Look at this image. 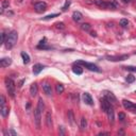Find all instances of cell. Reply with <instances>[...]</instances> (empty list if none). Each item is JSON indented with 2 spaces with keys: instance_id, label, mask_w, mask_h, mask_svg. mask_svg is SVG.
<instances>
[{
  "instance_id": "6da1fadb",
  "label": "cell",
  "mask_w": 136,
  "mask_h": 136,
  "mask_svg": "<svg viewBox=\"0 0 136 136\" xmlns=\"http://www.w3.org/2000/svg\"><path fill=\"white\" fill-rule=\"evenodd\" d=\"M17 40H18V34L15 30L11 31L10 33L6 35V40H5V48L6 49H12L13 47L15 46V44L17 43Z\"/></svg>"
},
{
  "instance_id": "7a4b0ae2",
  "label": "cell",
  "mask_w": 136,
  "mask_h": 136,
  "mask_svg": "<svg viewBox=\"0 0 136 136\" xmlns=\"http://www.w3.org/2000/svg\"><path fill=\"white\" fill-rule=\"evenodd\" d=\"M5 85H6V89H8V93L9 95L12 97V98H14L15 97V83L12 79H9V78H6L5 79Z\"/></svg>"
},
{
  "instance_id": "3957f363",
  "label": "cell",
  "mask_w": 136,
  "mask_h": 136,
  "mask_svg": "<svg viewBox=\"0 0 136 136\" xmlns=\"http://www.w3.org/2000/svg\"><path fill=\"white\" fill-rule=\"evenodd\" d=\"M76 64H78V65H83V66H85L87 69L92 70V71H96V72H100V71H101L100 68L97 65H95V64H93V63H87V62H84V61L79 60V61L76 62Z\"/></svg>"
},
{
  "instance_id": "277c9868",
  "label": "cell",
  "mask_w": 136,
  "mask_h": 136,
  "mask_svg": "<svg viewBox=\"0 0 136 136\" xmlns=\"http://www.w3.org/2000/svg\"><path fill=\"white\" fill-rule=\"evenodd\" d=\"M34 121H35V126L37 130H41L42 127V111L38 107L35 108L34 111Z\"/></svg>"
},
{
  "instance_id": "5b68a950",
  "label": "cell",
  "mask_w": 136,
  "mask_h": 136,
  "mask_svg": "<svg viewBox=\"0 0 136 136\" xmlns=\"http://www.w3.org/2000/svg\"><path fill=\"white\" fill-rule=\"evenodd\" d=\"M103 94H104V97L105 98L112 103L113 105H117L118 104V100H117V98L115 97V95L112 93V92H108V90H104L103 92Z\"/></svg>"
},
{
  "instance_id": "8992f818",
  "label": "cell",
  "mask_w": 136,
  "mask_h": 136,
  "mask_svg": "<svg viewBox=\"0 0 136 136\" xmlns=\"http://www.w3.org/2000/svg\"><path fill=\"white\" fill-rule=\"evenodd\" d=\"M95 3L102 9H115L116 8V4H114L112 2H104V1H102V0H96Z\"/></svg>"
},
{
  "instance_id": "52a82bcc",
  "label": "cell",
  "mask_w": 136,
  "mask_h": 136,
  "mask_svg": "<svg viewBox=\"0 0 136 136\" xmlns=\"http://www.w3.org/2000/svg\"><path fill=\"white\" fill-rule=\"evenodd\" d=\"M34 10L37 13H44L47 10V3L44 1H38L34 4Z\"/></svg>"
},
{
  "instance_id": "ba28073f",
  "label": "cell",
  "mask_w": 136,
  "mask_h": 136,
  "mask_svg": "<svg viewBox=\"0 0 136 136\" xmlns=\"http://www.w3.org/2000/svg\"><path fill=\"white\" fill-rule=\"evenodd\" d=\"M106 59L108 61H112V62H119V61H126L129 59V55L128 54H122V55H108L106 56Z\"/></svg>"
},
{
  "instance_id": "9c48e42d",
  "label": "cell",
  "mask_w": 136,
  "mask_h": 136,
  "mask_svg": "<svg viewBox=\"0 0 136 136\" xmlns=\"http://www.w3.org/2000/svg\"><path fill=\"white\" fill-rule=\"evenodd\" d=\"M105 113L107 114V117H108V120L111 122L112 125H114V121H115V113H114V107H113V104H111L107 109L105 111Z\"/></svg>"
},
{
  "instance_id": "30bf717a",
  "label": "cell",
  "mask_w": 136,
  "mask_h": 136,
  "mask_svg": "<svg viewBox=\"0 0 136 136\" xmlns=\"http://www.w3.org/2000/svg\"><path fill=\"white\" fill-rule=\"evenodd\" d=\"M83 100L84 102L86 103L88 105H94V100L92 98V96H90L88 93H84L83 94Z\"/></svg>"
},
{
  "instance_id": "8fae6325",
  "label": "cell",
  "mask_w": 136,
  "mask_h": 136,
  "mask_svg": "<svg viewBox=\"0 0 136 136\" xmlns=\"http://www.w3.org/2000/svg\"><path fill=\"white\" fill-rule=\"evenodd\" d=\"M46 126L49 128V129H51L52 128V115H51V112L50 111H47V113H46Z\"/></svg>"
},
{
  "instance_id": "7c38bea8",
  "label": "cell",
  "mask_w": 136,
  "mask_h": 136,
  "mask_svg": "<svg viewBox=\"0 0 136 136\" xmlns=\"http://www.w3.org/2000/svg\"><path fill=\"white\" fill-rule=\"evenodd\" d=\"M12 64V59L11 57H3L0 60V66L1 67H9Z\"/></svg>"
},
{
  "instance_id": "4fadbf2b",
  "label": "cell",
  "mask_w": 136,
  "mask_h": 136,
  "mask_svg": "<svg viewBox=\"0 0 136 136\" xmlns=\"http://www.w3.org/2000/svg\"><path fill=\"white\" fill-rule=\"evenodd\" d=\"M43 90H44V93L46 94L47 96H51V95H52V88H51V85L49 83H44L43 84Z\"/></svg>"
},
{
  "instance_id": "5bb4252c",
  "label": "cell",
  "mask_w": 136,
  "mask_h": 136,
  "mask_svg": "<svg viewBox=\"0 0 136 136\" xmlns=\"http://www.w3.org/2000/svg\"><path fill=\"white\" fill-rule=\"evenodd\" d=\"M38 93V86H37V84L36 83H32L31 84V86H30V94L32 97H34L36 96Z\"/></svg>"
},
{
  "instance_id": "9a60e30c",
  "label": "cell",
  "mask_w": 136,
  "mask_h": 136,
  "mask_svg": "<svg viewBox=\"0 0 136 136\" xmlns=\"http://www.w3.org/2000/svg\"><path fill=\"white\" fill-rule=\"evenodd\" d=\"M72 19H73L75 21L79 22V21H81L82 19H83V15L81 14V13H80L79 11H75V12H73V14H72Z\"/></svg>"
},
{
  "instance_id": "2e32d148",
  "label": "cell",
  "mask_w": 136,
  "mask_h": 136,
  "mask_svg": "<svg viewBox=\"0 0 136 136\" xmlns=\"http://www.w3.org/2000/svg\"><path fill=\"white\" fill-rule=\"evenodd\" d=\"M44 68H45V66L43 65V64H35V65L33 66V73L38 75Z\"/></svg>"
},
{
  "instance_id": "e0dca14e",
  "label": "cell",
  "mask_w": 136,
  "mask_h": 136,
  "mask_svg": "<svg viewBox=\"0 0 136 136\" xmlns=\"http://www.w3.org/2000/svg\"><path fill=\"white\" fill-rule=\"evenodd\" d=\"M0 113H1V116L2 117H6V116L9 115V107L6 106V105H2V106H0Z\"/></svg>"
},
{
  "instance_id": "ac0fdd59",
  "label": "cell",
  "mask_w": 136,
  "mask_h": 136,
  "mask_svg": "<svg viewBox=\"0 0 136 136\" xmlns=\"http://www.w3.org/2000/svg\"><path fill=\"white\" fill-rule=\"evenodd\" d=\"M122 104H123L125 108L129 109V111H131L132 107H133V105H134V103H132L131 101H129V100H126V99H125L123 101H122Z\"/></svg>"
},
{
  "instance_id": "d6986e66",
  "label": "cell",
  "mask_w": 136,
  "mask_h": 136,
  "mask_svg": "<svg viewBox=\"0 0 136 136\" xmlns=\"http://www.w3.org/2000/svg\"><path fill=\"white\" fill-rule=\"evenodd\" d=\"M68 120H69V123L71 126H75V114L71 109L68 111Z\"/></svg>"
},
{
  "instance_id": "ffe728a7",
  "label": "cell",
  "mask_w": 136,
  "mask_h": 136,
  "mask_svg": "<svg viewBox=\"0 0 136 136\" xmlns=\"http://www.w3.org/2000/svg\"><path fill=\"white\" fill-rule=\"evenodd\" d=\"M72 71H73V73H76V75H82V72H83V70H82V68L78 65V64H76V65L72 67Z\"/></svg>"
},
{
  "instance_id": "44dd1931",
  "label": "cell",
  "mask_w": 136,
  "mask_h": 136,
  "mask_svg": "<svg viewBox=\"0 0 136 136\" xmlns=\"http://www.w3.org/2000/svg\"><path fill=\"white\" fill-rule=\"evenodd\" d=\"M9 5H10L9 0H2V2H1V14L4 12V10L6 8H9Z\"/></svg>"
},
{
  "instance_id": "7402d4cb",
  "label": "cell",
  "mask_w": 136,
  "mask_h": 136,
  "mask_svg": "<svg viewBox=\"0 0 136 136\" xmlns=\"http://www.w3.org/2000/svg\"><path fill=\"white\" fill-rule=\"evenodd\" d=\"M21 57H22V61L24 64H28L30 62V56L28 53H26V52H21Z\"/></svg>"
},
{
  "instance_id": "603a6c76",
  "label": "cell",
  "mask_w": 136,
  "mask_h": 136,
  "mask_svg": "<svg viewBox=\"0 0 136 136\" xmlns=\"http://www.w3.org/2000/svg\"><path fill=\"white\" fill-rule=\"evenodd\" d=\"M87 127V121L85 119V117H82L81 118V131H84Z\"/></svg>"
},
{
  "instance_id": "cb8c5ba5",
  "label": "cell",
  "mask_w": 136,
  "mask_h": 136,
  "mask_svg": "<svg viewBox=\"0 0 136 136\" xmlns=\"http://www.w3.org/2000/svg\"><path fill=\"white\" fill-rule=\"evenodd\" d=\"M55 90L57 94H62L64 92V86L62 84H57V85H55Z\"/></svg>"
},
{
  "instance_id": "d4e9b609",
  "label": "cell",
  "mask_w": 136,
  "mask_h": 136,
  "mask_svg": "<svg viewBox=\"0 0 136 136\" xmlns=\"http://www.w3.org/2000/svg\"><path fill=\"white\" fill-rule=\"evenodd\" d=\"M60 14H57V13H55V14H51V15H48V16H45L42 18V20H49V19H52L54 17H57Z\"/></svg>"
},
{
  "instance_id": "484cf974",
  "label": "cell",
  "mask_w": 136,
  "mask_h": 136,
  "mask_svg": "<svg viewBox=\"0 0 136 136\" xmlns=\"http://www.w3.org/2000/svg\"><path fill=\"white\" fill-rule=\"evenodd\" d=\"M37 107L40 108L42 112L44 111V108H45V104H44V101H43V99H42V98L38 99V104H37Z\"/></svg>"
},
{
  "instance_id": "4316f807",
  "label": "cell",
  "mask_w": 136,
  "mask_h": 136,
  "mask_svg": "<svg viewBox=\"0 0 136 136\" xmlns=\"http://www.w3.org/2000/svg\"><path fill=\"white\" fill-rule=\"evenodd\" d=\"M120 26L122 28H127L129 26V20H128V19H125V18L121 19V20H120Z\"/></svg>"
},
{
  "instance_id": "83f0119b",
  "label": "cell",
  "mask_w": 136,
  "mask_h": 136,
  "mask_svg": "<svg viewBox=\"0 0 136 136\" xmlns=\"http://www.w3.org/2000/svg\"><path fill=\"white\" fill-rule=\"evenodd\" d=\"M81 29H82L83 31H89L90 24H89V23H83V24H81Z\"/></svg>"
},
{
  "instance_id": "f1b7e54d",
  "label": "cell",
  "mask_w": 136,
  "mask_h": 136,
  "mask_svg": "<svg viewBox=\"0 0 136 136\" xmlns=\"http://www.w3.org/2000/svg\"><path fill=\"white\" fill-rule=\"evenodd\" d=\"M126 80H127L128 83H133V82L135 81V77H134L133 75H129V76L127 77V79H126Z\"/></svg>"
},
{
  "instance_id": "f546056e",
  "label": "cell",
  "mask_w": 136,
  "mask_h": 136,
  "mask_svg": "<svg viewBox=\"0 0 136 136\" xmlns=\"http://www.w3.org/2000/svg\"><path fill=\"white\" fill-rule=\"evenodd\" d=\"M70 0H66V2H65V4H64V6H63V8H62V10L64 11V12H65V11H67V9L69 8V5H70Z\"/></svg>"
},
{
  "instance_id": "4dcf8cb0",
  "label": "cell",
  "mask_w": 136,
  "mask_h": 136,
  "mask_svg": "<svg viewBox=\"0 0 136 136\" xmlns=\"http://www.w3.org/2000/svg\"><path fill=\"white\" fill-rule=\"evenodd\" d=\"M118 119L120 121H125V119H126V114L125 113H119L118 114Z\"/></svg>"
},
{
  "instance_id": "1f68e13d",
  "label": "cell",
  "mask_w": 136,
  "mask_h": 136,
  "mask_svg": "<svg viewBox=\"0 0 136 136\" xmlns=\"http://www.w3.org/2000/svg\"><path fill=\"white\" fill-rule=\"evenodd\" d=\"M0 105H5V97L3 95L0 96Z\"/></svg>"
},
{
  "instance_id": "d6a6232c",
  "label": "cell",
  "mask_w": 136,
  "mask_h": 136,
  "mask_svg": "<svg viewBox=\"0 0 136 136\" xmlns=\"http://www.w3.org/2000/svg\"><path fill=\"white\" fill-rule=\"evenodd\" d=\"M123 68L126 70H128V71H136V67L135 66H126Z\"/></svg>"
},
{
  "instance_id": "836d02e7",
  "label": "cell",
  "mask_w": 136,
  "mask_h": 136,
  "mask_svg": "<svg viewBox=\"0 0 136 136\" xmlns=\"http://www.w3.org/2000/svg\"><path fill=\"white\" fill-rule=\"evenodd\" d=\"M5 40H6L5 33H4V32H2V33H1V44H4L5 43Z\"/></svg>"
},
{
  "instance_id": "e575fe53",
  "label": "cell",
  "mask_w": 136,
  "mask_h": 136,
  "mask_svg": "<svg viewBox=\"0 0 136 136\" xmlns=\"http://www.w3.org/2000/svg\"><path fill=\"white\" fill-rule=\"evenodd\" d=\"M56 28L57 29H64V28H65V26H64L63 22H57L56 23Z\"/></svg>"
},
{
  "instance_id": "d590c367",
  "label": "cell",
  "mask_w": 136,
  "mask_h": 136,
  "mask_svg": "<svg viewBox=\"0 0 136 136\" xmlns=\"http://www.w3.org/2000/svg\"><path fill=\"white\" fill-rule=\"evenodd\" d=\"M45 44H46V38H43V40L40 42V45H38V46H43Z\"/></svg>"
},
{
  "instance_id": "8d00e7d4",
  "label": "cell",
  "mask_w": 136,
  "mask_h": 136,
  "mask_svg": "<svg viewBox=\"0 0 136 136\" xmlns=\"http://www.w3.org/2000/svg\"><path fill=\"white\" fill-rule=\"evenodd\" d=\"M10 134H11V135H14V136H16V135H17V133H16L14 130H10V132H9V135H10Z\"/></svg>"
},
{
  "instance_id": "74e56055",
  "label": "cell",
  "mask_w": 136,
  "mask_h": 136,
  "mask_svg": "<svg viewBox=\"0 0 136 136\" xmlns=\"http://www.w3.org/2000/svg\"><path fill=\"white\" fill-rule=\"evenodd\" d=\"M60 131H61V135H64V134H65V131H64V128H63V127H60Z\"/></svg>"
},
{
  "instance_id": "f35d334b",
  "label": "cell",
  "mask_w": 136,
  "mask_h": 136,
  "mask_svg": "<svg viewBox=\"0 0 136 136\" xmlns=\"http://www.w3.org/2000/svg\"><path fill=\"white\" fill-rule=\"evenodd\" d=\"M131 111H132L133 113H136V104H134V105H133V107H132Z\"/></svg>"
},
{
  "instance_id": "ab89813d",
  "label": "cell",
  "mask_w": 136,
  "mask_h": 136,
  "mask_svg": "<svg viewBox=\"0 0 136 136\" xmlns=\"http://www.w3.org/2000/svg\"><path fill=\"white\" fill-rule=\"evenodd\" d=\"M99 135L101 136V135H109V133L108 132H101V133H99Z\"/></svg>"
},
{
  "instance_id": "60d3db41",
  "label": "cell",
  "mask_w": 136,
  "mask_h": 136,
  "mask_svg": "<svg viewBox=\"0 0 136 136\" xmlns=\"http://www.w3.org/2000/svg\"><path fill=\"white\" fill-rule=\"evenodd\" d=\"M130 1H131V0H122V2H125V3H129Z\"/></svg>"
},
{
  "instance_id": "b9f144b4",
  "label": "cell",
  "mask_w": 136,
  "mask_h": 136,
  "mask_svg": "<svg viewBox=\"0 0 136 136\" xmlns=\"http://www.w3.org/2000/svg\"><path fill=\"white\" fill-rule=\"evenodd\" d=\"M90 34H92V36H96V35H97V34H96V32H92Z\"/></svg>"
},
{
  "instance_id": "7bdbcfd3",
  "label": "cell",
  "mask_w": 136,
  "mask_h": 136,
  "mask_svg": "<svg viewBox=\"0 0 136 136\" xmlns=\"http://www.w3.org/2000/svg\"><path fill=\"white\" fill-rule=\"evenodd\" d=\"M135 6H136V4H135Z\"/></svg>"
}]
</instances>
